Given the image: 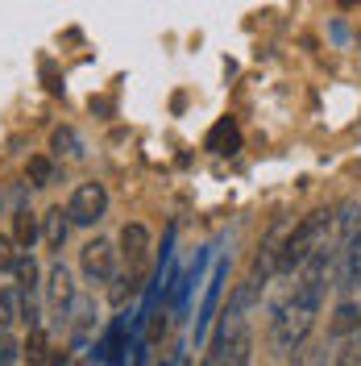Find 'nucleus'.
I'll return each mask as SVG.
<instances>
[{
    "instance_id": "3",
    "label": "nucleus",
    "mask_w": 361,
    "mask_h": 366,
    "mask_svg": "<svg viewBox=\"0 0 361 366\" xmlns=\"http://www.w3.org/2000/svg\"><path fill=\"white\" fill-rule=\"evenodd\" d=\"M108 212V192H104V183H79L75 192H71V200H67V217H71V225H96L100 217Z\"/></svg>"
},
{
    "instance_id": "16",
    "label": "nucleus",
    "mask_w": 361,
    "mask_h": 366,
    "mask_svg": "<svg viewBox=\"0 0 361 366\" xmlns=\"http://www.w3.org/2000/svg\"><path fill=\"white\" fill-rule=\"evenodd\" d=\"M50 179H54L50 159H42V154H38V159H29V183H34V187H46Z\"/></svg>"
},
{
    "instance_id": "10",
    "label": "nucleus",
    "mask_w": 361,
    "mask_h": 366,
    "mask_svg": "<svg viewBox=\"0 0 361 366\" xmlns=\"http://www.w3.org/2000/svg\"><path fill=\"white\" fill-rule=\"evenodd\" d=\"M25 317V292L13 287H0V333H9V325H17Z\"/></svg>"
},
{
    "instance_id": "21",
    "label": "nucleus",
    "mask_w": 361,
    "mask_h": 366,
    "mask_svg": "<svg viewBox=\"0 0 361 366\" xmlns=\"http://www.w3.org/2000/svg\"><path fill=\"white\" fill-rule=\"evenodd\" d=\"M340 4H357V0H340Z\"/></svg>"
},
{
    "instance_id": "14",
    "label": "nucleus",
    "mask_w": 361,
    "mask_h": 366,
    "mask_svg": "<svg viewBox=\"0 0 361 366\" xmlns=\"http://www.w3.org/2000/svg\"><path fill=\"white\" fill-rule=\"evenodd\" d=\"M25 358H29L34 366L50 362V354H46V333H42V325H38V329H29V342H25Z\"/></svg>"
},
{
    "instance_id": "11",
    "label": "nucleus",
    "mask_w": 361,
    "mask_h": 366,
    "mask_svg": "<svg viewBox=\"0 0 361 366\" xmlns=\"http://www.w3.org/2000/svg\"><path fill=\"white\" fill-rule=\"evenodd\" d=\"M67 233H71V217L63 212V208H50V212L42 217V237H46V246H50V250H63Z\"/></svg>"
},
{
    "instance_id": "8",
    "label": "nucleus",
    "mask_w": 361,
    "mask_h": 366,
    "mask_svg": "<svg viewBox=\"0 0 361 366\" xmlns=\"http://www.w3.org/2000/svg\"><path fill=\"white\" fill-rule=\"evenodd\" d=\"M328 333H332L337 342L357 337L361 333V300H340V308L332 312V320H328Z\"/></svg>"
},
{
    "instance_id": "9",
    "label": "nucleus",
    "mask_w": 361,
    "mask_h": 366,
    "mask_svg": "<svg viewBox=\"0 0 361 366\" xmlns=\"http://www.w3.org/2000/svg\"><path fill=\"white\" fill-rule=\"evenodd\" d=\"M9 237L17 242V250L29 254V250H34V242L42 237V221H38L29 208H17V212H13V233H9Z\"/></svg>"
},
{
    "instance_id": "19",
    "label": "nucleus",
    "mask_w": 361,
    "mask_h": 366,
    "mask_svg": "<svg viewBox=\"0 0 361 366\" xmlns=\"http://www.w3.org/2000/svg\"><path fill=\"white\" fill-rule=\"evenodd\" d=\"M54 150H59V154H83V150H79V137L71 134V129H59V134H54Z\"/></svg>"
},
{
    "instance_id": "15",
    "label": "nucleus",
    "mask_w": 361,
    "mask_h": 366,
    "mask_svg": "<svg viewBox=\"0 0 361 366\" xmlns=\"http://www.w3.org/2000/svg\"><path fill=\"white\" fill-rule=\"evenodd\" d=\"M332 366H361V333L357 337H345L337 350V362Z\"/></svg>"
},
{
    "instance_id": "1",
    "label": "nucleus",
    "mask_w": 361,
    "mask_h": 366,
    "mask_svg": "<svg viewBox=\"0 0 361 366\" xmlns=\"http://www.w3.org/2000/svg\"><path fill=\"white\" fill-rule=\"evenodd\" d=\"M320 246H337V242H332V212H324V208H320V212H307V217L278 242V271L283 274L299 271Z\"/></svg>"
},
{
    "instance_id": "13",
    "label": "nucleus",
    "mask_w": 361,
    "mask_h": 366,
    "mask_svg": "<svg viewBox=\"0 0 361 366\" xmlns=\"http://www.w3.org/2000/svg\"><path fill=\"white\" fill-rule=\"evenodd\" d=\"M13 274H17V287L21 292H34L38 287V262H34V254H17V262H13Z\"/></svg>"
},
{
    "instance_id": "6",
    "label": "nucleus",
    "mask_w": 361,
    "mask_h": 366,
    "mask_svg": "<svg viewBox=\"0 0 361 366\" xmlns=\"http://www.w3.org/2000/svg\"><path fill=\"white\" fill-rule=\"evenodd\" d=\"M46 300H50L54 312H63V308L75 304V283H71V271L63 267V262H54L50 274H46Z\"/></svg>"
},
{
    "instance_id": "17",
    "label": "nucleus",
    "mask_w": 361,
    "mask_h": 366,
    "mask_svg": "<svg viewBox=\"0 0 361 366\" xmlns=\"http://www.w3.org/2000/svg\"><path fill=\"white\" fill-rule=\"evenodd\" d=\"M17 242L9 237V233H0V271H13V262H17Z\"/></svg>"
},
{
    "instance_id": "7",
    "label": "nucleus",
    "mask_w": 361,
    "mask_h": 366,
    "mask_svg": "<svg viewBox=\"0 0 361 366\" xmlns=\"http://www.w3.org/2000/svg\"><path fill=\"white\" fill-rule=\"evenodd\" d=\"M121 254L129 258V267L146 262V254H150V229L141 225V221H129V225L121 229Z\"/></svg>"
},
{
    "instance_id": "20",
    "label": "nucleus",
    "mask_w": 361,
    "mask_h": 366,
    "mask_svg": "<svg viewBox=\"0 0 361 366\" xmlns=\"http://www.w3.org/2000/svg\"><path fill=\"white\" fill-rule=\"evenodd\" d=\"M71 366H91V362H83V358H79V362H71Z\"/></svg>"
},
{
    "instance_id": "5",
    "label": "nucleus",
    "mask_w": 361,
    "mask_h": 366,
    "mask_svg": "<svg viewBox=\"0 0 361 366\" xmlns=\"http://www.w3.org/2000/svg\"><path fill=\"white\" fill-rule=\"evenodd\" d=\"M337 292H340V300H357L361 296V229L340 246V254H337Z\"/></svg>"
},
{
    "instance_id": "4",
    "label": "nucleus",
    "mask_w": 361,
    "mask_h": 366,
    "mask_svg": "<svg viewBox=\"0 0 361 366\" xmlns=\"http://www.w3.org/2000/svg\"><path fill=\"white\" fill-rule=\"evenodd\" d=\"M116 246L108 242V237H91L88 246L79 250V267H83V274H88L91 283H113L116 279Z\"/></svg>"
},
{
    "instance_id": "2",
    "label": "nucleus",
    "mask_w": 361,
    "mask_h": 366,
    "mask_svg": "<svg viewBox=\"0 0 361 366\" xmlns=\"http://www.w3.org/2000/svg\"><path fill=\"white\" fill-rule=\"evenodd\" d=\"M249 358H253V333H249L245 317L225 308V320L212 333V345H208L203 366H249Z\"/></svg>"
},
{
    "instance_id": "12",
    "label": "nucleus",
    "mask_w": 361,
    "mask_h": 366,
    "mask_svg": "<svg viewBox=\"0 0 361 366\" xmlns=\"http://www.w3.org/2000/svg\"><path fill=\"white\" fill-rule=\"evenodd\" d=\"M237 146H241V134H237V125L233 121H216L212 125V134H208V150L212 154H237Z\"/></svg>"
},
{
    "instance_id": "18",
    "label": "nucleus",
    "mask_w": 361,
    "mask_h": 366,
    "mask_svg": "<svg viewBox=\"0 0 361 366\" xmlns=\"http://www.w3.org/2000/svg\"><path fill=\"white\" fill-rule=\"evenodd\" d=\"M17 358H21V345L9 333H0V366H17Z\"/></svg>"
},
{
    "instance_id": "22",
    "label": "nucleus",
    "mask_w": 361,
    "mask_h": 366,
    "mask_svg": "<svg viewBox=\"0 0 361 366\" xmlns=\"http://www.w3.org/2000/svg\"><path fill=\"white\" fill-rule=\"evenodd\" d=\"M183 366H187V362H183Z\"/></svg>"
}]
</instances>
